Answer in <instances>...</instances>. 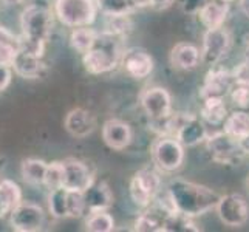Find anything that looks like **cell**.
Listing matches in <instances>:
<instances>
[{"label": "cell", "mask_w": 249, "mask_h": 232, "mask_svg": "<svg viewBox=\"0 0 249 232\" xmlns=\"http://www.w3.org/2000/svg\"><path fill=\"white\" fill-rule=\"evenodd\" d=\"M20 30L22 36L17 39L19 48L42 57L53 31V14L50 8L40 3L28 5L20 16Z\"/></svg>", "instance_id": "obj_1"}, {"label": "cell", "mask_w": 249, "mask_h": 232, "mask_svg": "<svg viewBox=\"0 0 249 232\" xmlns=\"http://www.w3.org/2000/svg\"><path fill=\"white\" fill-rule=\"evenodd\" d=\"M167 192L175 206V211L192 218L215 209L221 196L209 187L181 178L172 179L167 186Z\"/></svg>", "instance_id": "obj_2"}, {"label": "cell", "mask_w": 249, "mask_h": 232, "mask_svg": "<svg viewBox=\"0 0 249 232\" xmlns=\"http://www.w3.org/2000/svg\"><path fill=\"white\" fill-rule=\"evenodd\" d=\"M121 36L108 34L102 31L98 34L96 44L89 51L82 54L84 68L90 74H104L111 71L118 65L119 59L123 57L121 48H119V40Z\"/></svg>", "instance_id": "obj_3"}, {"label": "cell", "mask_w": 249, "mask_h": 232, "mask_svg": "<svg viewBox=\"0 0 249 232\" xmlns=\"http://www.w3.org/2000/svg\"><path fill=\"white\" fill-rule=\"evenodd\" d=\"M98 14L96 0H56L54 16L68 28L90 27Z\"/></svg>", "instance_id": "obj_4"}, {"label": "cell", "mask_w": 249, "mask_h": 232, "mask_svg": "<svg viewBox=\"0 0 249 232\" xmlns=\"http://www.w3.org/2000/svg\"><path fill=\"white\" fill-rule=\"evenodd\" d=\"M206 147L211 152L212 160L221 162V164H235L246 153L243 143L234 140L225 130L208 135V138H206Z\"/></svg>", "instance_id": "obj_5"}, {"label": "cell", "mask_w": 249, "mask_h": 232, "mask_svg": "<svg viewBox=\"0 0 249 232\" xmlns=\"http://www.w3.org/2000/svg\"><path fill=\"white\" fill-rule=\"evenodd\" d=\"M152 158L162 172H175L184 161V145L174 136H160L152 145Z\"/></svg>", "instance_id": "obj_6"}, {"label": "cell", "mask_w": 249, "mask_h": 232, "mask_svg": "<svg viewBox=\"0 0 249 232\" xmlns=\"http://www.w3.org/2000/svg\"><path fill=\"white\" fill-rule=\"evenodd\" d=\"M160 175L153 169L145 167L138 170L130 181V196L133 203L141 208H147L160 194Z\"/></svg>", "instance_id": "obj_7"}, {"label": "cell", "mask_w": 249, "mask_h": 232, "mask_svg": "<svg viewBox=\"0 0 249 232\" xmlns=\"http://www.w3.org/2000/svg\"><path fill=\"white\" fill-rule=\"evenodd\" d=\"M215 211L220 221L229 228H240L249 220V204L238 194L220 196Z\"/></svg>", "instance_id": "obj_8"}, {"label": "cell", "mask_w": 249, "mask_h": 232, "mask_svg": "<svg viewBox=\"0 0 249 232\" xmlns=\"http://www.w3.org/2000/svg\"><path fill=\"white\" fill-rule=\"evenodd\" d=\"M10 225L17 232H37L45 225V212L36 203L20 201L10 214Z\"/></svg>", "instance_id": "obj_9"}, {"label": "cell", "mask_w": 249, "mask_h": 232, "mask_svg": "<svg viewBox=\"0 0 249 232\" xmlns=\"http://www.w3.org/2000/svg\"><path fill=\"white\" fill-rule=\"evenodd\" d=\"M231 33L226 28H212L206 30L203 36V48H201V61L206 65H217L223 57L228 54L231 48Z\"/></svg>", "instance_id": "obj_10"}, {"label": "cell", "mask_w": 249, "mask_h": 232, "mask_svg": "<svg viewBox=\"0 0 249 232\" xmlns=\"http://www.w3.org/2000/svg\"><path fill=\"white\" fill-rule=\"evenodd\" d=\"M141 107L150 119H162L172 113V98L166 89L152 87L141 93Z\"/></svg>", "instance_id": "obj_11"}, {"label": "cell", "mask_w": 249, "mask_h": 232, "mask_svg": "<svg viewBox=\"0 0 249 232\" xmlns=\"http://www.w3.org/2000/svg\"><path fill=\"white\" fill-rule=\"evenodd\" d=\"M94 183L93 174L85 162L68 158L64 161V184L62 187L68 191L85 192Z\"/></svg>", "instance_id": "obj_12"}, {"label": "cell", "mask_w": 249, "mask_h": 232, "mask_svg": "<svg viewBox=\"0 0 249 232\" xmlns=\"http://www.w3.org/2000/svg\"><path fill=\"white\" fill-rule=\"evenodd\" d=\"M235 76L223 68H212V70L206 74L203 87H201V98H225L229 94L231 85H232Z\"/></svg>", "instance_id": "obj_13"}, {"label": "cell", "mask_w": 249, "mask_h": 232, "mask_svg": "<svg viewBox=\"0 0 249 232\" xmlns=\"http://www.w3.org/2000/svg\"><path fill=\"white\" fill-rule=\"evenodd\" d=\"M121 62L125 71L135 79H144L153 71L152 56L141 48H130L123 53Z\"/></svg>", "instance_id": "obj_14"}, {"label": "cell", "mask_w": 249, "mask_h": 232, "mask_svg": "<svg viewBox=\"0 0 249 232\" xmlns=\"http://www.w3.org/2000/svg\"><path fill=\"white\" fill-rule=\"evenodd\" d=\"M64 127L71 136L82 140L94 132V128H96V119H94V116L89 110L78 107L67 113Z\"/></svg>", "instance_id": "obj_15"}, {"label": "cell", "mask_w": 249, "mask_h": 232, "mask_svg": "<svg viewBox=\"0 0 249 232\" xmlns=\"http://www.w3.org/2000/svg\"><path fill=\"white\" fill-rule=\"evenodd\" d=\"M132 138L130 125L121 119H108L102 125V140L113 150H124L132 143Z\"/></svg>", "instance_id": "obj_16"}, {"label": "cell", "mask_w": 249, "mask_h": 232, "mask_svg": "<svg viewBox=\"0 0 249 232\" xmlns=\"http://www.w3.org/2000/svg\"><path fill=\"white\" fill-rule=\"evenodd\" d=\"M11 67L14 73L23 79H39L45 73V64L42 62V57L20 48L17 51Z\"/></svg>", "instance_id": "obj_17"}, {"label": "cell", "mask_w": 249, "mask_h": 232, "mask_svg": "<svg viewBox=\"0 0 249 232\" xmlns=\"http://www.w3.org/2000/svg\"><path fill=\"white\" fill-rule=\"evenodd\" d=\"M208 130H206L204 123L198 119L195 115L187 113L186 119L179 125L175 138L181 143L184 147H194V145L206 141L208 138Z\"/></svg>", "instance_id": "obj_18"}, {"label": "cell", "mask_w": 249, "mask_h": 232, "mask_svg": "<svg viewBox=\"0 0 249 232\" xmlns=\"http://www.w3.org/2000/svg\"><path fill=\"white\" fill-rule=\"evenodd\" d=\"M229 13V3L223 0H206L204 5L200 8L198 16L206 30L220 28L225 25Z\"/></svg>", "instance_id": "obj_19"}, {"label": "cell", "mask_w": 249, "mask_h": 232, "mask_svg": "<svg viewBox=\"0 0 249 232\" xmlns=\"http://www.w3.org/2000/svg\"><path fill=\"white\" fill-rule=\"evenodd\" d=\"M85 208L89 212L94 211H107L113 204V194H111L107 183H96L91 184L87 191L84 192Z\"/></svg>", "instance_id": "obj_20"}, {"label": "cell", "mask_w": 249, "mask_h": 232, "mask_svg": "<svg viewBox=\"0 0 249 232\" xmlns=\"http://www.w3.org/2000/svg\"><path fill=\"white\" fill-rule=\"evenodd\" d=\"M201 61V51L192 44H177L170 51V64L179 70H192Z\"/></svg>", "instance_id": "obj_21"}, {"label": "cell", "mask_w": 249, "mask_h": 232, "mask_svg": "<svg viewBox=\"0 0 249 232\" xmlns=\"http://www.w3.org/2000/svg\"><path fill=\"white\" fill-rule=\"evenodd\" d=\"M223 124H225L223 130L234 140L245 143L249 138V113L246 111H234V113L228 115Z\"/></svg>", "instance_id": "obj_22"}, {"label": "cell", "mask_w": 249, "mask_h": 232, "mask_svg": "<svg viewBox=\"0 0 249 232\" xmlns=\"http://www.w3.org/2000/svg\"><path fill=\"white\" fill-rule=\"evenodd\" d=\"M48 162L37 158H28L22 161L20 175L23 181L30 186H44Z\"/></svg>", "instance_id": "obj_23"}, {"label": "cell", "mask_w": 249, "mask_h": 232, "mask_svg": "<svg viewBox=\"0 0 249 232\" xmlns=\"http://www.w3.org/2000/svg\"><path fill=\"white\" fill-rule=\"evenodd\" d=\"M228 110L223 98H206L201 106V119L211 125H220L226 121Z\"/></svg>", "instance_id": "obj_24"}, {"label": "cell", "mask_w": 249, "mask_h": 232, "mask_svg": "<svg viewBox=\"0 0 249 232\" xmlns=\"http://www.w3.org/2000/svg\"><path fill=\"white\" fill-rule=\"evenodd\" d=\"M98 34L99 33H96L89 27L74 28L70 34V45L76 53L85 54L94 47V44H96Z\"/></svg>", "instance_id": "obj_25"}, {"label": "cell", "mask_w": 249, "mask_h": 232, "mask_svg": "<svg viewBox=\"0 0 249 232\" xmlns=\"http://www.w3.org/2000/svg\"><path fill=\"white\" fill-rule=\"evenodd\" d=\"M200 228L192 221V217H187L181 212L169 214L161 226V232H198Z\"/></svg>", "instance_id": "obj_26"}, {"label": "cell", "mask_w": 249, "mask_h": 232, "mask_svg": "<svg viewBox=\"0 0 249 232\" xmlns=\"http://www.w3.org/2000/svg\"><path fill=\"white\" fill-rule=\"evenodd\" d=\"M48 211L54 218H68V191L65 187L50 191Z\"/></svg>", "instance_id": "obj_27"}, {"label": "cell", "mask_w": 249, "mask_h": 232, "mask_svg": "<svg viewBox=\"0 0 249 232\" xmlns=\"http://www.w3.org/2000/svg\"><path fill=\"white\" fill-rule=\"evenodd\" d=\"M85 229L90 232H110L115 229V220L107 211H94L85 220Z\"/></svg>", "instance_id": "obj_28"}, {"label": "cell", "mask_w": 249, "mask_h": 232, "mask_svg": "<svg viewBox=\"0 0 249 232\" xmlns=\"http://www.w3.org/2000/svg\"><path fill=\"white\" fill-rule=\"evenodd\" d=\"M229 96L240 108L249 107V77H235L231 85Z\"/></svg>", "instance_id": "obj_29"}, {"label": "cell", "mask_w": 249, "mask_h": 232, "mask_svg": "<svg viewBox=\"0 0 249 232\" xmlns=\"http://www.w3.org/2000/svg\"><path fill=\"white\" fill-rule=\"evenodd\" d=\"M130 30H132V20H130V17H128V14L106 16L104 33L124 37Z\"/></svg>", "instance_id": "obj_30"}, {"label": "cell", "mask_w": 249, "mask_h": 232, "mask_svg": "<svg viewBox=\"0 0 249 232\" xmlns=\"http://www.w3.org/2000/svg\"><path fill=\"white\" fill-rule=\"evenodd\" d=\"M62 184H64V161L48 162L44 186L50 189V191H53V189L62 187Z\"/></svg>", "instance_id": "obj_31"}, {"label": "cell", "mask_w": 249, "mask_h": 232, "mask_svg": "<svg viewBox=\"0 0 249 232\" xmlns=\"http://www.w3.org/2000/svg\"><path fill=\"white\" fill-rule=\"evenodd\" d=\"M98 10L104 16H115V14H130L133 10L128 0H96Z\"/></svg>", "instance_id": "obj_32"}, {"label": "cell", "mask_w": 249, "mask_h": 232, "mask_svg": "<svg viewBox=\"0 0 249 232\" xmlns=\"http://www.w3.org/2000/svg\"><path fill=\"white\" fill-rule=\"evenodd\" d=\"M17 51H19L17 40H2L0 42V64L11 67Z\"/></svg>", "instance_id": "obj_33"}, {"label": "cell", "mask_w": 249, "mask_h": 232, "mask_svg": "<svg viewBox=\"0 0 249 232\" xmlns=\"http://www.w3.org/2000/svg\"><path fill=\"white\" fill-rule=\"evenodd\" d=\"M16 208L14 201L5 189V186L0 183V218H5L6 215H10L11 211Z\"/></svg>", "instance_id": "obj_34"}, {"label": "cell", "mask_w": 249, "mask_h": 232, "mask_svg": "<svg viewBox=\"0 0 249 232\" xmlns=\"http://www.w3.org/2000/svg\"><path fill=\"white\" fill-rule=\"evenodd\" d=\"M0 183L5 186L8 194H10V196H11L13 201H14V206H17V204L22 201V191H20V187L17 186L14 181H11V179H2Z\"/></svg>", "instance_id": "obj_35"}, {"label": "cell", "mask_w": 249, "mask_h": 232, "mask_svg": "<svg viewBox=\"0 0 249 232\" xmlns=\"http://www.w3.org/2000/svg\"><path fill=\"white\" fill-rule=\"evenodd\" d=\"M11 79H13V67L0 64V91L10 87Z\"/></svg>", "instance_id": "obj_36"}, {"label": "cell", "mask_w": 249, "mask_h": 232, "mask_svg": "<svg viewBox=\"0 0 249 232\" xmlns=\"http://www.w3.org/2000/svg\"><path fill=\"white\" fill-rule=\"evenodd\" d=\"M128 3H130L132 10H142V8H147V6H152V0H128Z\"/></svg>", "instance_id": "obj_37"}, {"label": "cell", "mask_w": 249, "mask_h": 232, "mask_svg": "<svg viewBox=\"0 0 249 232\" xmlns=\"http://www.w3.org/2000/svg\"><path fill=\"white\" fill-rule=\"evenodd\" d=\"M172 3H174V0H152V8H155V10H166Z\"/></svg>", "instance_id": "obj_38"}, {"label": "cell", "mask_w": 249, "mask_h": 232, "mask_svg": "<svg viewBox=\"0 0 249 232\" xmlns=\"http://www.w3.org/2000/svg\"><path fill=\"white\" fill-rule=\"evenodd\" d=\"M2 40H17L13 33H10L6 28L0 27V42Z\"/></svg>", "instance_id": "obj_39"}, {"label": "cell", "mask_w": 249, "mask_h": 232, "mask_svg": "<svg viewBox=\"0 0 249 232\" xmlns=\"http://www.w3.org/2000/svg\"><path fill=\"white\" fill-rule=\"evenodd\" d=\"M240 8L246 17H249V0H240Z\"/></svg>", "instance_id": "obj_40"}, {"label": "cell", "mask_w": 249, "mask_h": 232, "mask_svg": "<svg viewBox=\"0 0 249 232\" xmlns=\"http://www.w3.org/2000/svg\"><path fill=\"white\" fill-rule=\"evenodd\" d=\"M5 162H6V158L0 155V170H2V169L5 167Z\"/></svg>", "instance_id": "obj_41"}, {"label": "cell", "mask_w": 249, "mask_h": 232, "mask_svg": "<svg viewBox=\"0 0 249 232\" xmlns=\"http://www.w3.org/2000/svg\"><path fill=\"white\" fill-rule=\"evenodd\" d=\"M223 2H228V3H231V2H234V0H223Z\"/></svg>", "instance_id": "obj_42"}, {"label": "cell", "mask_w": 249, "mask_h": 232, "mask_svg": "<svg viewBox=\"0 0 249 232\" xmlns=\"http://www.w3.org/2000/svg\"><path fill=\"white\" fill-rule=\"evenodd\" d=\"M248 184H249V179H248Z\"/></svg>", "instance_id": "obj_43"}]
</instances>
